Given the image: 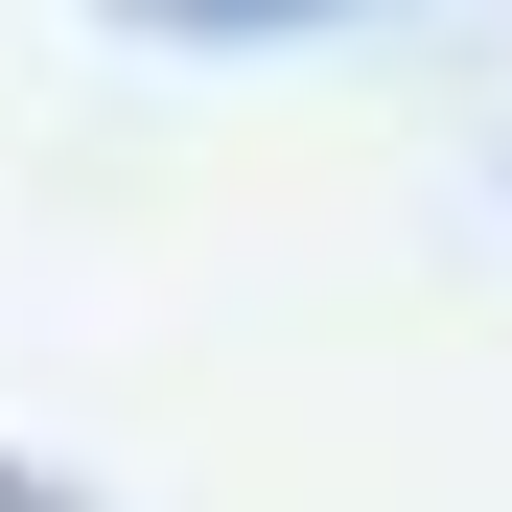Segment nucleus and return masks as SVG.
<instances>
[{
    "mask_svg": "<svg viewBox=\"0 0 512 512\" xmlns=\"http://www.w3.org/2000/svg\"><path fill=\"white\" fill-rule=\"evenodd\" d=\"M0 512H70V489H47V466H0Z\"/></svg>",
    "mask_w": 512,
    "mask_h": 512,
    "instance_id": "f257e3e1",
    "label": "nucleus"
}]
</instances>
